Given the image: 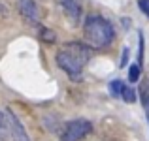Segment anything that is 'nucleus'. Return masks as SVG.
I'll return each instance as SVG.
<instances>
[{"instance_id":"1a4fd4ad","label":"nucleus","mask_w":149,"mask_h":141,"mask_svg":"<svg viewBox=\"0 0 149 141\" xmlns=\"http://www.w3.org/2000/svg\"><path fill=\"white\" fill-rule=\"evenodd\" d=\"M121 98H123L125 102H128V104H132V102L136 100L134 88H130V87H127V85H125V87H123V92H121Z\"/></svg>"},{"instance_id":"f257e3e1","label":"nucleus","mask_w":149,"mask_h":141,"mask_svg":"<svg viewBox=\"0 0 149 141\" xmlns=\"http://www.w3.org/2000/svg\"><path fill=\"white\" fill-rule=\"evenodd\" d=\"M89 57H91V49L87 45L72 41V44H64L57 53V64L70 79H81Z\"/></svg>"},{"instance_id":"6e6552de","label":"nucleus","mask_w":149,"mask_h":141,"mask_svg":"<svg viewBox=\"0 0 149 141\" xmlns=\"http://www.w3.org/2000/svg\"><path fill=\"white\" fill-rule=\"evenodd\" d=\"M140 73H142V64H132L128 68V79H130V83H136L140 79Z\"/></svg>"},{"instance_id":"4468645a","label":"nucleus","mask_w":149,"mask_h":141,"mask_svg":"<svg viewBox=\"0 0 149 141\" xmlns=\"http://www.w3.org/2000/svg\"><path fill=\"white\" fill-rule=\"evenodd\" d=\"M8 15H10V11H8V8L4 6L2 2H0V17H8Z\"/></svg>"},{"instance_id":"ddd939ff","label":"nucleus","mask_w":149,"mask_h":141,"mask_svg":"<svg viewBox=\"0 0 149 141\" xmlns=\"http://www.w3.org/2000/svg\"><path fill=\"white\" fill-rule=\"evenodd\" d=\"M127 64H128V49L125 47V49H123V55H121V62H119V66H121V68H125Z\"/></svg>"},{"instance_id":"f03ea898","label":"nucleus","mask_w":149,"mask_h":141,"mask_svg":"<svg viewBox=\"0 0 149 141\" xmlns=\"http://www.w3.org/2000/svg\"><path fill=\"white\" fill-rule=\"evenodd\" d=\"M83 36L91 47L104 49V47L111 45L113 38H115V30L108 19L100 17V15H89L83 26Z\"/></svg>"},{"instance_id":"f8f14e48","label":"nucleus","mask_w":149,"mask_h":141,"mask_svg":"<svg viewBox=\"0 0 149 141\" xmlns=\"http://www.w3.org/2000/svg\"><path fill=\"white\" fill-rule=\"evenodd\" d=\"M138 6H140V10L149 17V0H138Z\"/></svg>"},{"instance_id":"20e7f679","label":"nucleus","mask_w":149,"mask_h":141,"mask_svg":"<svg viewBox=\"0 0 149 141\" xmlns=\"http://www.w3.org/2000/svg\"><path fill=\"white\" fill-rule=\"evenodd\" d=\"M17 8L26 23H30V25H38L40 23V8H38L36 0H19Z\"/></svg>"},{"instance_id":"9b49d317","label":"nucleus","mask_w":149,"mask_h":141,"mask_svg":"<svg viewBox=\"0 0 149 141\" xmlns=\"http://www.w3.org/2000/svg\"><path fill=\"white\" fill-rule=\"evenodd\" d=\"M40 36H42V40H44V41H49V44H53V41H55V32H53V30H49V28H42Z\"/></svg>"},{"instance_id":"39448f33","label":"nucleus","mask_w":149,"mask_h":141,"mask_svg":"<svg viewBox=\"0 0 149 141\" xmlns=\"http://www.w3.org/2000/svg\"><path fill=\"white\" fill-rule=\"evenodd\" d=\"M61 8L64 10L66 17L72 23H77L81 19V11H83V0H58Z\"/></svg>"},{"instance_id":"9d476101","label":"nucleus","mask_w":149,"mask_h":141,"mask_svg":"<svg viewBox=\"0 0 149 141\" xmlns=\"http://www.w3.org/2000/svg\"><path fill=\"white\" fill-rule=\"evenodd\" d=\"M123 81H119V79H115V81H111L109 83V88H111V94L115 98H121V92H123Z\"/></svg>"},{"instance_id":"7ed1b4c3","label":"nucleus","mask_w":149,"mask_h":141,"mask_svg":"<svg viewBox=\"0 0 149 141\" xmlns=\"http://www.w3.org/2000/svg\"><path fill=\"white\" fill-rule=\"evenodd\" d=\"M93 132V122L87 119H74L64 124L61 141H81Z\"/></svg>"},{"instance_id":"423d86ee","label":"nucleus","mask_w":149,"mask_h":141,"mask_svg":"<svg viewBox=\"0 0 149 141\" xmlns=\"http://www.w3.org/2000/svg\"><path fill=\"white\" fill-rule=\"evenodd\" d=\"M8 119H10V128H11V141H30L29 135H26V130L23 128L21 120L15 117V113L11 109H6Z\"/></svg>"},{"instance_id":"0eeeda50","label":"nucleus","mask_w":149,"mask_h":141,"mask_svg":"<svg viewBox=\"0 0 149 141\" xmlns=\"http://www.w3.org/2000/svg\"><path fill=\"white\" fill-rule=\"evenodd\" d=\"M0 141H11V128L6 111H0Z\"/></svg>"}]
</instances>
